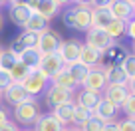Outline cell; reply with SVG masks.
Wrapping results in <instances>:
<instances>
[{"label":"cell","mask_w":135,"mask_h":131,"mask_svg":"<svg viewBox=\"0 0 135 131\" xmlns=\"http://www.w3.org/2000/svg\"><path fill=\"white\" fill-rule=\"evenodd\" d=\"M38 117H40V103L36 97H28L14 107V123H18V125L26 127L34 125Z\"/></svg>","instance_id":"obj_1"},{"label":"cell","mask_w":135,"mask_h":131,"mask_svg":"<svg viewBox=\"0 0 135 131\" xmlns=\"http://www.w3.org/2000/svg\"><path fill=\"white\" fill-rule=\"evenodd\" d=\"M2 99H4V103H8V105L16 107L18 103H22L24 99H28V95H26L24 88H22L20 84H12L4 93H2Z\"/></svg>","instance_id":"obj_21"},{"label":"cell","mask_w":135,"mask_h":131,"mask_svg":"<svg viewBox=\"0 0 135 131\" xmlns=\"http://www.w3.org/2000/svg\"><path fill=\"white\" fill-rule=\"evenodd\" d=\"M0 105H2V93H0Z\"/></svg>","instance_id":"obj_46"},{"label":"cell","mask_w":135,"mask_h":131,"mask_svg":"<svg viewBox=\"0 0 135 131\" xmlns=\"http://www.w3.org/2000/svg\"><path fill=\"white\" fill-rule=\"evenodd\" d=\"M16 62H18V60L14 58V56L6 50V48H2V50H0V72L8 74L10 70L14 68V64H16Z\"/></svg>","instance_id":"obj_28"},{"label":"cell","mask_w":135,"mask_h":131,"mask_svg":"<svg viewBox=\"0 0 135 131\" xmlns=\"http://www.w3.org/2000/svg\"><path fill=\"white\" fill-rule=\"evenodd\" d=\"M40 60H42L40 52L36 50V48H32V50H26L24 54L20 56V60H18V62H22L26 68L30 70V72H36V70H38V66H40Z\"/></svg>","instance_id":"obj_24"},{"label":"cell","mask_w":135,"mask_h":131,"mask_svg":"<svg viewBox=\"0 0 135 131\" xmlns=\"http://www.w3.org/2000/svg\"><path fill=\"white\" fill-rule=\"evenodd\" d=\"M62 6H64V2H58V0H38V8L34 10V12H38L40 16L50 24V22L62 12Z\"/></svg>","instance_id":"obj_15"},{"label":"cell","mask_w":135,"mask_h":131,"mask_svg":"<svg viewBox=\"0 0 135 131\" xmlns=\"http://www.w3.org/2000/svg\"><path fill=\"white\" fill-rule=\"evenodd\" d=\"M0 131H18V125L14 121H6L4 125H0Z\"/></svg>","instance_id":"obj_40"},{"label":"cell","mask_w":135,"mask_h":131,"mask_svg":"<svg viewBox=\"0 0 135 131\" xmlns=\"http://www.w3.org/2000/svg\"><path fill=\"white\" fill-rule=\"evenodd\" d=\"M62 42H64L62 34H60V32H56V30H52V28H48V30H44L42 34H38V44H36V50L40 52V56L56 54Z\"/></svg>","instance_id":"obj_3"},{"label":"cell","mask_w":135,"mask_h":131,"mask_svg":"<svg viewBox=\"0 0 135 131\" xmlns=\"http://www.w3.org/2000/svg\"><path fill=\"white\" fill-rule=\"evenodd\" d=\"M66 68H68V72H70V76H72V80L76 81V85L81 88V84H84V80H85V76H88L89 70L85 68V66H81L80 62L72 64V66H66Z\"/></svg>","instance_id":"obj_26"},{"label":"cell","mask_w":135,"mask_h":131,"mask_svg":"<svg viewBox=\"0 0 135 131\" xmlns=\"http://www.w3.org/2000/svg\"><path fill=\"white\" fill-rule=\"evenodd\" d=\"M10 8H8V16H10V22L12 24H16L18 28H24L26 22H28L30 14H32V10L26 6V2H10Z\"/></svg>","instance_id":"obj_13"},{"label":"cell","mask_w":135,"mask_h":131,"mask_svg":"<svg viewBox=\"0 0 135 131\" xmlns=\"http://www.w3.org/2000/svg\"><path fill=\"white\" fill-rule=\"evenodd\" d=\"M119 109H123V113H125L127 119H133L135 121V95L133 93H129V95L125 97V101H123V105L119 107Z\"/></svg>","instance_id":"obj_31"},{"label":"cell","mask_w":135,"mask_h":131,"mask_svg":"<svg viewBox=\"0 0 135 131\" xmlns=\"http://www.w3.org/2000/svg\"><path fill=\"white\" fill-rule=\"evenodd\" d=\"M127 95H129L127 85H111V84L105 85V89H103V93H101V97L107 99L109 103H113L115 107H121Z\"/></svg>","instance_id":"obj_16"},{"label":"cell","mask_w":135,"mask_h":131,"mask_svg":"<svg viewBox=\"0 0 135 131\" xmlns=\"http://www.w3.org/2000/svg\"><path fill=\"white\" fill-rule=\"evenodd\" d=\"M119 66H121V70L125 72L127 77H135V56L133 54H127Z\"/></svg>","instance_id":"obj_32"},{"label":"cell","mask_w":135,"mask_h":131,"mask_svg":"<svg viewBox=\"0 0 135 131\" xmlns=\"http://www.w3.org/2000/svg\"><path fill=\"white\" fill-rule=\"evenodd\" d=\"M101 131H117V125H115V123H103Z\"/></svg>","instance_id":"obj_42"},{"label":"cell","mask_w":135,"mask_h":131,"mask_svg":"<svg viewBox=\"0 0 135 131\" xmlns=\"http://www.w3.org/2000/svg\"><path fill=\"white\" fill-rule=\"evenodd\" d=\"M93 117H97L101 123H117V117H119V107H115L113 103H109L107 99L101 97L97 107L93 109Z\"/></svg>","instance_id":"obj_12"},{"label":"cell","mask_w":135,"mask_h":131,"mask_svg":"<svg viewBox=\"0 0 135 131\" xmlns=\"http://www.w3.org/2000/svg\"><path fill=\"white\" fill-rule=\"evenodd\" d=\"M101 127H103V123H101L97 117H93V115H91V117L80 127V131H101Z\"/></svg>","instance_id":"obj_33"},{"label":"cell","mask_w":135,"mask_h":131,"mask_svg":"<svg viewBox=\"0 0 135 131\" xmlns=\"http://www.w3.org/2000/svg\"><path fill=\"white\" fill-rule=\"evenodd\" d=\"M6 50H8V52H10V54H12V56H14L16 60H20V56H22V54L26 52V48H24V46L20 44V40H18V38H14L12 42H10V46L6 48Z\"/></svg>","instance_id":"obj_34"},{"label":"cell","mask_w":135,"mask_h":131,"mask_svg":"<svg viewBox=\"0 0 135 131\" xmlns=\"http://www.w3.org/2000/svg\"><path fill=\"white\" fill-rule=\"evenodd\" d=\"M74 101L72 103H64V105H58L52 109V115H54L56 119H58L60 123H62L64 127H70L72 125V115H74Z\"/></svg>","instance_id":"obj_22"},{"label":"cell","mask_w":135,"mask_h":131,"mask_svg":"<svg viewBox=\"0 0 135 131\" xmlns=\"http://www.w3.org/2000/svg\"><path fill=\"white\" fill-rule=\"evenodd\" d=\"M30 74H32V72H30L22 62H16V64H14V68L8 72V76H10V80H12V84H20L22 85L24 80L30 76Z\"/></svg>","instance_id":"obj_25"},{"label":"cell","mask_w":135,"mask_h":131,"mask_svg":"<svg viewBox=\"0 0 135 131\" xmlns=\"http://www.w3.org/2000/svg\"><path fill=\"white\" fill-rule=\"evenodd\" d=\"M44 101H46L48 107H58V105H64V103H72L74 101V93L66 91V89L58 88V85H48V89L44 91Z\"/></svg>","instance_id":"obj_8"},{"label":"cell","mask_w":135,"mask_h":131,"mask_svg":"<svg viewBox=\"0 0 135 131\" xmlns=\"http://www.w3.org/2000/svg\"><path fill=\"white\" fill-rule=\"evenodd\" d=\"M48 28H50V24H48V22L44 20L38 12H32V14H30L28 22H26V26H24L26 32H34V34H42L44 30H48Z\"/></svg>","instance_id":"obj_23"},{"label":"cell","mask_w":135,"mask_h":131,"mask_svg":"<svg viewBox=\"0 0 135 131\" xmlns=\"http://www.w3.org/2000/svg\"><path fill=\"white\" fill-rule=\"evenodd\" d=\"M125 22H117V20H111V24L105 28V34L109 36V40H113V42H117L119 38H123L125 36Z\"/></svg>","instance_id":"obj_27"},{"label":"cell","mask_w":135,"mask_h":131,"mask_svg":"<svg viewBox=\"0 0 135 131\" xmlns=\"http://www.w3.org/2000/svg\"><path fill=\"white\" fill-rule=\"evenodd\" d=\"M103 72H105V84L107 85H127L129 77L125 76V72L121 70L119 64H107L103 66Z\"/></svg>","instance_id":"obj_18"},{"label":"cell","mask_w":135,"mask_h":131,"mask_svg":"<svg viewBox=\"0 0 135 131\" xmlns=\"http://www.w3.org/2000/svg\"><path fill=\"white\" fill-rule=\"evenodd\" d=\"M74 105H76V103H74ZM89 117H91V113H89L88 109L76 105V107H74V115H72V127H78V129H80Z\"/></svg>","instance_id":"obj_29"},{"label":"cell","mask_w":135,"mask_h":131,"mask_svg":"<svg viewBox=\"0 0 135 131\" xmlns=\"http://www.w3.org/2000/svg\"><path fill=\"white\" fill-rule=\"evenodd\" d=\"M80 48H81V42L78 40H64L58 48V56L62 58L64 66H72L80 60Z\"/></svg>","instance_id":"obj_9"},{"label":"cell","mask_w":135,"mask_h":131,"mask_svg":"<svg viewBox=\"0 0 135 131\" xmlns=\"http://www.w3.org/2000/svg\"><path fill=\"white\" fill-rule=\"evenodd\" d=\"M18 40H20V44L26 48V50H32V48H36V44H38V34H34V32H22V34L16 36Z\"/></svg>","instance_id":"obj_30"},{"label":"cell","mask_w":135,"mask_h":131,"mask_svg":"<svg viewBox=\"0 0 135 131\" xmlns=\"http://www.w3.org/2000/svg\"><path fill=\"white\" fill-rule=\"evenodd\" d=\"M64 131H80V129H78V127H72V125H70V127H64Z\"/></svg>","instance_id":"obj_43"},{"label":"cell","mask_w":135,"mask_h":131,"mask_svg":"<svg viewBox=\"0 0 135 131\" xmlns=\"http://www.w3.org/2000/svg\"><path fill=\"white\" fill-rule=\"evenodd\" d=\"M48 85H50V80H48L46 76H42V74L36 70V72H32V74L24 80L22 88H24V91H26V95H28V97H36L38 93H44V91H46Z\"/></svg>","instance_id":"obj_7"},{"label":"cell","mask_w":135,"mask_h":131,"mask_svg":"<svg viewBox=\"0 0 135 131\" xmlns=\"http://www.w3.org/2000/svg\"><path fill=\"white\" fill-rule=\"evenodd\" d=\"M131 48H133V56H135V42H131Z\"/></svg>","instance_id":"obj_45"},{"label":"cell","mask_w":135,"mask_h":131,"mask_svg":"<svg viewBox=\"0 0 135 131\" xmlns=\"http://www.w3.org/2000/svg\"><path fill=\"white\" fill-rule=\"evenodd\" d=\"M2 26H4V16L0 14V30H2Z\"/></svg>","instance_id":"obj_44"},{"label":"cell","mask_w":135,"mask_h":131,"mask_svg":"<svg viewBox=\"0 0 135 131\" xmlns=\"http://www.w3.org/2000/svg\"><path fill=\"white\" fill-rule=\"evenodd\" d=\"M78 62H80L81 66H85L88 70H91V68H97V66H103V54L93 50V48H89V46H85V44H81L80 60H78Z\"/></svg>","instance_id":"obj_14"},{"label":"cell","mask_w":135,"mask_h":131,"mask_svg":"<svg viewBox=\"0 0 135 131\" xmlns=\"http://www.w3.org/2000/svg\"><path fill=\"white\" fill-rule=\"evenodd\" d=\"M74 10V30L88 32L91 28V2H76Z\"/></svg>","instance_id":"obj_4"},{"label":"cell","mask_w":135,"mask_h":131,"mask_svg":"<svg viewBox=\"0 0 135 131\" xmlns=\"http://www.w3.org/2000/svg\"><path fill=\"white\" fill-rule=\"evenodd\" d=\"M50 84L52 85H58V88L66 89V91H70V93H76L78 91V85H76V81L72 80V76H70L68 68H64L62 72H58L56 76H52L50 77Z\"/></svg>","instance_id":"obj_20"},{"label":"cell","mask_w":135,"mask_h":131,"mask_svg":"<svg viewBox=\"0 0 135 131\" xmlns=\"http://www.w3.org/2000/svg\"><path fill=\"white\" fill-rule=\"evenodd\" d=\"M133 8H135V6H133Z\"/></svg>","instance_id":"obj_49"},{"label":"cell","mask_w":135,"mask_h":131,"mask_svg":"<svg viewBox=\"0 0 135 131\" xmlns=\"http://www.w3.org/2000/svg\"><path fill=\"white\" fill-rule=\"evenodd\" d=\"M12 85V80H10V76L8 74H4V72H0V93H4L6 89Z\"/></svg>","instance_id":"obj_37"},{"label":"cell","mask_w":135,"mask_h":131,"mask_svg":"<svg viewBox=\"0 0 135 131\" xmlns=\"http://www.w3.org/2000/svg\"><path fill=\"white\" fill-rule=\"evenodd\" d=\"M111 20L113 18L107 12V2H91V28L105 30Z\"/></svg>","instance_id":"obj_10"},{"label":"cell","mask_w":135,"mask_h":131,"mask_svg":"<svg viewBox=\"0 0 135 131\" xmlns=\"http://www.w3.org/2000/svg\"><path fill=\"white\" fill-rule=\"evenodd\" d=\"M18 131H28V129H18Z\"/></svg>","instance_id":"obj_47"},{"label":"cell","mask_w":135,"mask_h":131,"mask_svg":"<svg viewBox=\"0 0 135 131\" xmlns=\"http://www.w3.org/2000/svg\"><path fill=\"white\" fill-rule=\"evenodd\" d=\"M6 121H10V115H8V109L4 105H0V125H4Z\"/></svg>","instance_id":"obj_39"},{"label":"cell","mask_w":135,"mask_h":131,"mask_svg":"<svg viewBox=\"0 0 135 131\" xmlns=\"http://www.w3.org/2000/svg\"><path fill=\"white\" fill-rule=\"evenodd\" d=\"M85 46L93 48V50L101 52V54H105L111 46H113V40H109V36L105 34V30H99V28H89L85 32Z\"/></svg>","instance_id":"obj_5"},{"label":"cell","mask_w":135,"mask_h":131,"mask_svg":"<svg viewBox=\"0 0 135 131\" xmlns=\"http://www.w3.org/2000/svg\"><path fill=\"white\" fill-rule=\"evenodd\" d=\"M105 72H103V66H97V68H91L85 76L84 84H81V89L85 91H93V93H103L105 89Z\"/></svg>","instance_id":"obj_6"},{"label":"cell","mask_w":135,"mask_h":131,"mask_svg":"<svg viewBox=\"0 0 135 131\" xmlns=\"http://www.w3.org/2000/svg\"><path fill=\"white\" fill-rule=\"evenodd\" d=\"M62 22L68 26V28H74V10L72 8H66L62 12Z\"/></svg>","instance_id":"obj_36"},{"label":"cell","mask_w":135,"mask_h":131,"mask_svg":"<svg viewBox=\"0 0 135 131\" xmlns=\"http://www.w3.org/2000/svg\"><path fill=\"white\" fill-rule=\"evenodd\" d=\"M135 2L133 0H107V12L117 22H129L135 18Z\"/></svg>","instance_id":"obj_2"},{"label":"cell","mask_w":135,"mask_h":131,"mask_svg":"<svg viewBox=\"0 0 135 131\" xmlns=\"http://www.w3.org/2000/svg\"><path fill=\"white\" fill-rule=\"evenodd\" d=\"M32 131H64V125L52 113H40Z\"/></svg>","instance_id":"obj_19"},{"label":"cell","mask_w":135,"mask_h":131,"mask_svg":"<svg viewBox=\"0 0 135 131\" xmlns=\"http://www.w3.org/2000/svg\"><path fill=\"white\" fill-rule=\"evenodd\" d=\"M125 36H129L131 42H135V18L127 22V26H125Z\"/></svg>","instance_id":"obj_38"},{"label":"cell","mask_w":135,"mask_h":131,"mask_svg":"<svg viewBox=\"0 0 135 131\" xmlns=\"http://www.w3.org/2000/svg\"><path fill=\"white\" fill-rule=\"evenodd\" d=\"M115 125H117V131H135V121L133 119H127V117L119 119Z\"/></svg>","instance_id":"obj_35"},{"label":"cell","mask_w":135,"mask_h":131,"mask_svg":"<svg viewBox=\"0 0 135 131\" xmlns=\"http://www.w3.org/2000/svg\"><path fill=\"white\" fill-rule=\"evenodd\" d=\"M64 68H66V66H64L62 58H60L58 52H56V54L42 56V60H40V66H38V72L42 74V76H46L48 80H50L52 76H56L58 72H62Z\"/></svg>","instance_id":"obj_11"},{"label":"cell","mask_w":135,"mask_h":131,"mask_svg":"<svg viewBox=\"0 0 135 131\" xmlns=\"http://www.w3.org/2000/svg\"><path fill=\"white\" fill-rule=\"evenodd\" d=\"M0 50H2V48H0Z\"/></svg>","instance_id":"obj_48"},{"label":"cell","mask_w":135,"mask_h":131,"mask_svg":"<svg viewBox=\"0 0 135 131\" xmlns=\"http://www.w3.org/2000/svg\"><path fill=\"white\" fill-rule=\"evenodd\" d=\"M74 99H76V105L78 107H84V109H88L89 113H93V109L97 107V103H99V99H101V93L78 89V91L74 93Z\"/></svg>","instance_id":"obj_17"},{"label":"cell","mask_w":135,"mask_h":131,"mask_svg":"<svg viewBox=\"0 0 135 131\" xmlns=\"http://www.w3.org/2000/svg\"><path fill=\"white\" fill-rule=\"evenodd\" d=\"M127 89H129V93L135 95V77H129V80H127Z\"/></svg>","instance_id":"obj_41"}]
</instances>
